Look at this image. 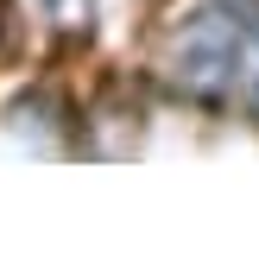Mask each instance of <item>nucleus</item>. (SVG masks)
I'll use <instances>...</instances> for the list:
<instances>
[{
    "label": "nucleus",
    "instance_id": "nucleus-1",
    "mask_svg": "<svg viewBox=\"0 0 259 259\" xmlns=\"http://www.w3.org/2000/svg\"><path fill=\"white\" fill-rule=\"evenodd\" d=\"M45 13H51V19H63V25H76V19L89 13V0H45Z\"/></svg>",
    "mask_w": 259,
    "mask_h": 259
},
{
    "label": "nucleus",
    "instance_id": "nucleus-2",
    "mask_svg": "<svg viewBox=\"0 0 259 259\" xmlns=\"http://www.w3.org/2000/svg\"><path fill=\"white\" fill-rule=\"evenodd\" d=\"M253 101H259V51H253Z\"/></svg>",
    "mask_w": 259,
    "mask_h": 259
}]
</instances>
